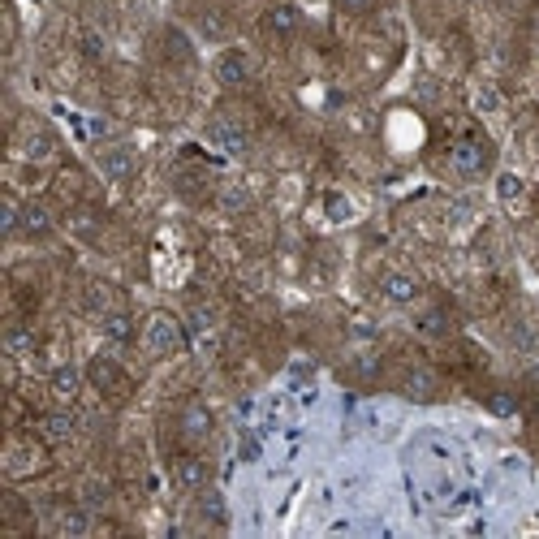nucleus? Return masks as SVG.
I'll return each instance as SVG.
<instances>
[{
	"label": "nucleus",
	"instance_id": "nucleus-1",
	"mask_svg": "<svg viewBox=\"0 0 539 539\" xmlns=\"http://www.w3.org/2000/svg\"><path fill=\"white\" fill-rule=\"evenodd\" d=\"M138 341L147 345V354L156 358H173L186 350V324L177 320L173 311H151L143 320V333H138Z\"/></svg>",
	"mask_w": 539,
	"mask_h": 539
},
{
	"label": "nucleus",
	"instance_id": "nucleus-2",
	"mask_svg": "<svg viewBox=\"0 0 539 539\" xmlns=\"http://www.w3.org/2000/svg\"><path fill=\"white\" fill-rule=\"evenodd\" d=\"M449 160H453V169H458V177H483L492 169V143L483 134H462L458 143H453Z\"/></svg>",
	"mask_w": 539,
	"mask_h": 539
},
{
	"label": "nucleus",
	"instance_id": "nucleus-3",
	"mask_svg": "<svg viewBox=\"0 0 539 539\" xmlns=\"http://www.w3.org/2000/svg\"><path fill=\"white\" fill-rule=\"evenodd\" d=\"M212 78H216V87H225V91H242V87H251V78H255V61L246 57L242 48H225L212 65Z\"/></svg>",
	"mask_w": 539,
	"mask_h": 539
},
{
	"label": "nucleus",
	"instance_id": "nucleus-4",
	"mask_svg": "<svg viewBox=\"0 0 539 539\" xmlns=\"http://www.w3.org/2000/svg\"><path fill=\"white\" fill-rule=\"evenodd\" d=\"M95 164H100V173H104L113 186H126L130 177L138 173V156H134V147H126V143L100 147V151H95Z\"/></svg>",
	"mask_w": 539,
	"mask_h": 539
},
{
	"label": "nucleus",
	"instance_id": "nucleus-5",
	"mask_svg": "<svg viewBox=\"0 0 539 539\" xmlns=\"http://www.w3.org/2000/svg\"><path fill=\"white\" fill-rule=\"evenodd\" d=\"M212 427H216V419L203 402H186L182 410H177V436H182L190 449L207 445V440H212Z\"/></svg>",
	"mask_w": 539,
	"mask_h": 539
},
{
	"label": "nucleus",
	"instance_id": "nucleus-6",
	"mask_svg": "<svg viewBox=\"0 0 539 539\" xmlns=\"http://www.w3.org/2000/svg\"><path fill=\"white\" fill-rule=\"evenodd\" d=\"M87 384H91V380H87V367L61 363V367L48 371V393H52V402H57V406H74Z\"/></svg>",
	"mask_w": 539,
	"mask_h": 539
},
{
	"label": "nucleus",
	"instance_id": "nucleus-7",
	"mask_svg": "<svg viewBox=\"0 0 539 539\" xmlns=\"http://www.w3.org/2000/svg\"><path fill=\"white\" fill-rule=\"evenodd\" d=\"M87 380H91L104 397H126V393H130V376L121 371L117 358H108V354H95V358H91V363H87Z\"/></svg>",
	"mask_w": 539,
	"mask_h": 539
},
{
	"label": "nucleus",
	"instance_id": "nucleus-8",
	"mask_svg": "<svg viewBox=\"0 0 539 539\" xmlns=\"http://www.w3.org/2000/svg\"><path fill=\"white\" fill-rule=\"evenodd\" d=\"M397 393L406 397V402H436L440 397V376L432 367H423V363H414L402 371V384H397Z\"/></svg>",
	"mask_w": 539,
	"mask_h": 539
},
{
	"label": "nucleus",
	"instance_id": "nucleus-9",
	"mask_svg": "<svg viewBox=\"0 0 539 539\" xmlns=\"http://www.w3.org/2000/svg\"><path fill=\"white\" fill-rule=\"evenodd\" d=\"M173 483L182 492H203L212 483V466H207L199 453H177L173 458Z\"/></svg>",
	"mask_w": 539,
	"mask_h": 539
},
{
	"label": "nucleus",
	"instance_id": "nucleus-10",
	"mask_svg": "<svg viewBox=\"0 0 539 539\" xmlns=\"http://www.w3.org/2000/svg\"><path fill=\"white\" fill-rule=\"evenodd\" d=\"M423 294V285L414 281L410 272H384L380 276V298L389 302V307H414Z\"/></svg>",
	"mask_w": 539,
	"mask_h": 539
},
{
	"label": "nucleus",
	"instance_id": "nucleus-11",
	"mask_svg": "<svg viewBox=\"0 0 539 539\" xmlns=\"http://www.w3.org/2000/svg\"><path fill=\"white\" fill-rule=\"evenodd\" d=\"M264 31H268L272 39H294V35L302 31V13H298V5H289V0H276V5H268V13H264Z\"/></svg>",
	"mask_w": 539,
	"mask_h": 539
},
{
	"label": "nucleus",
	"instance_id": "nucleus-12",
	"mask_svg": "<svg viewBox=\"0 0 539 539\" xmlns=\"http://www.w3.org/2000/svg\"><path fill=\"white\" fill-rule=\"evenodd\" d=\"M57 233V220L44 203H22V238L26 242H48Z\"/></svg>",
	"mask_w": 539,
	"mask_h": 539
},
{
	"label": "nucleus",
	"instance_id": "nucleus-13",
	"mask_svg": "<svg viewBox=\"0 0 539 539\" xmlns=\"http://www.w3.org/2000/svg\"><path fill=\"white\" fill-rule=\"evenodd\" d=\"M100 333H104V341H113V345H134L143 328L134 324V315H130V311L113 307L108 315H100Z\"/></svg>",
	"mask_w": 539,
	"mask_h": 539
},
{
	"label": "nucleus",
	"instance_id": "nucleus-14",
	"mask_svg": "<svg viewBox=\"0 0 539 539\" xmlns=\"http://www.w3.org/2000/svg\"><path fill=\"white\" fill-rule=\"evenodd\" d=\"M74 432H78V419H74V410H69V406H57V410H48L44 419H39V436L52 440V445L74 440Z\"/></svg>",
	"mask_w": 539,
	"mask_h": 539
},
{
	"label": "nucleus",
	"instance_id": "nucleus-15",
	"mask_svg": "<svg viewBox=\"0 0 539 539\" xmlns=\"http://www.w3.org/2000/svg\"><path fill=\"white\" fill-rule=\"evenodd\" d=\"M52 531L57 535H69V539H78V535H91V509L87 505H61L57 509V518H52Z\"/></svg>",
	"mask_w": 539,
	"mask_h": 539
},
{
	"label": "nucleus",
	"instance_id": "nucleus-16",
	"mask_svg": "<svg viewBox=\"0 0 539 539\" xmlns=\"http://www.w3.org/2000/svg\"><path fill=\"white\" fill-rule=\"evenodd\" d=\"M0 238H22V199L13 190L0 195Z\"/></svg>",
	"mask_w": 539,
	"mask_h": 539
},
{
	"label": "nucleus",
	"instance_id": "nucleus-17",
	"mask_svg": "<svg viewBox=\"0 0 539 539\" xmlns=\"http://www.w3.org/2000/svg\"><path fill=\"white\" fill-rule=\"evenodd\" d=\"M212 143H220L229 156H242V151L251 147V138H246V130L229 126V121H216V126H212Z\"/></svg>",
	"mask_w": 539,
	"mask_h": 539
},
{
	"label": "nucleus",
	"instance_id": "nucleus-18",
	"mask_svg": "<svg viewBox=\"0 0 539 539\" xmlns=\"http://www.w3.org/2000/svg\"><path fill=\"white\" fill-rule=\"evenodd\" d=\"M414 328H419L423 337H449V311L445 307H427L414 315Z\"/></svg>",
	"mask_w": 539,
	"mask_h": 539
},
{
	"label": "nucleus",
	"instance_id": "nucleus-19",
	"mask_svg": "<svg viewBox=\"0 0 539 539\" xmlns=\"http://www.w3.org/2000/svg\"><path fill=\"white\" fill-rule=\"evenodd\" d=\"M26 156L39 160V164L52 160V156H57V138H52L48 130H31V134H26Z\"/></svg>",
	"mask_w": 539,
	"mask_h": 539
},
{
	"label": "nucleus",
	"instance_id": "nucleus-20",
	"mask_svg": "<svg viewBox=\"0 0 539 539\" xmlns=\"http://www.w3.org/2000/svg\"><path fill=\"white\" fill-rule=\"evenodd\" d=\"M5 350H9L13 358H18V354H31V350H35V333H31L26 324H9V328H5Z\"/></svg>",
	"mask_w": 539,
	"mask_h": 539
},
{
	"label": "nucleus",
	"instance_id": "nucleus-21",
	"mask_svg": "<svg viewBox=\"0 0 539 539\" xmlns=\"http://www.w3.org/2000/svg\"><path fill=\"white\" fill-rule=\"evenodd\" d=\"M108 496H113V488H108L104 479H82V492H78V501L87 505V509H100V505H108Z\"/></svg>",
	"mask_w": 539,
	"mask_h": 539
},
{
	"label": "nucleus",
	"instance_id": "nucleus-22",
	"mask_svg": "<svg viewBox=\"0 0 539 539\" xmlns=\"http://www.w3.org/2000/svg\"><path fill=\"white\" fill-rule=\"evenodd\" d=\"M199 509H203V518H225V496H220L216 488H212V483H207V488L199 492Z\"/></svg>",
	"mask_w": 539,
	"mask_h": 539
},
{
	"label": "nucleus",
	"instance_id": "nucleus-23",
	"mask_svg": "<svg viewBox=\"0 0 539 539\" xmlns=\"http://www.w3.org/2000/svg\"><path fill=\"white\" fill-rule=\"evenodd\" d=\"M87 307L100 311V315H108V311L117 307V294H113L108 285H91V289H87Z\"/></svg>",
	"mask_w": 539,
	"mask_h": 539
},
{
	"label": "nucleus",
	"instance_id": "nucleus-24",
	"mask_svg": "<svg viewBox=\"0 0 539 539\" xmlns=\"http://www.w3.org/2000/svg\"><path fill=\"white\" fill-rule=\"evenodd\" d=\"M69 225H74V233H82V238H91V233L100 229V220H95L91 212H74L69 216Z\"/></svg>",
	"mask_w": 539,
	"mask_h": 539
},
{
	"label": "nucleus",
	"instance_id": "nucleus-25",
	"mask_svg": "<svg viewBox=\"0 0 539 539\" xmlns=\"http://www.w3.org/2000/svg\"><path fill=\"white\" fill-rule=\"evenodd\" d=\"M333 5H337L341 13H350V18H363V13L376 9V0H333Z\"/></svg>",
	"mask_w": 539,
	"mask_h": 539
},
{
	"label": "nucleus",
	"instance_id": "nucleus-26",
	"mask_svg": "<svg viewBox=\"0 0 539 539\" xmlns=\"http://www.w3.org/2000/svg\"><path fill=\"white\" fill-rule=\"evenodd\" d=\"M488 406H492V414H501V419H509V414L518 410V406H514V397H509V393H496Z\"/></svg>",
	"mask_w": 539,
	"mask_h": 539
},
{
	"label": "nucleus",
	"instance_id": "nucleus-27",
	"mask_svg": "<svg viewBox=\"0 0 539 539\" xmlns=\"http://www.w3.org/2000/svg\"><path fill=\"white\" fill-rule=\"evenodd\" d=\"M514 190H518V182H514V177H501V195L509 199V195H514Z\"/></svg>",
	"mask_w": 539,
	"mask_h": 539
}]
</instances>
